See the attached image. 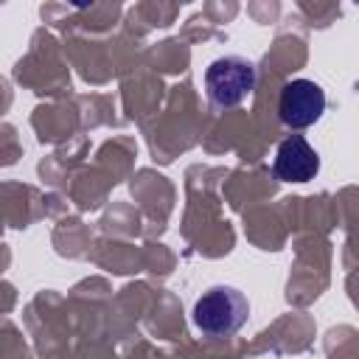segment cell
Listing matches in <instances>:
<instances>
[{"instance_id": "6da1fadb", "label": "cell", "mask_w": 359, "mask_h": 359, "mask_svg": "<svg viewBox=\"0 0 359 359\" xmlns=\"http://www.w3.org/2000/svg\"><path fill=\"white\" fill-rule=\"evenodd\" d=\"M247 317L250 303L233 286H210L194 303V325L208 337H233Z\"/></svg>"}, {"instance_id": "7a4b0ae2", "label": "cell", "mask_w": 359, "mask_h": 359, "mask_svg": "<svg viewBox=\"0 0 359 359\" xmlns=\"http://www.w3.org/2000/svg\"><path fill=\"white\" fill-rule=\"evenodd\" d=\"M255 65L244 56H219L205 70V90L213 107H238L255 90Z\"/></svg>"}, {"instance_id": "3957f363", "label": "cell", "mask_w": 359, "mask_h": 359, "mask_svg": "<svg viewBox=\"0 0 359 359\" xmlns=\"http://www.w3.org/2000/svg\"><path fill=\"white\" fill-rule=\"evenodd\" d=\"M325 112V93L311 79H292L280 87L278 115L289 129H306Z\"/></svg>"}, {"instance_id": "277c9868", "label": "cell", "mask_w": 359, "mask_h": 359, "mask_svg": "<svg viewBox=\"0 0 359 359\" xmlns=\"http://www.w3.org/2000/svg\"><path fill=\"white\" fill-rule=\"evenodd\" d=\"M272 171L280 182H309L320 171V154L303 135H289L275 149Z\"/></svg>"}]
</instances>
